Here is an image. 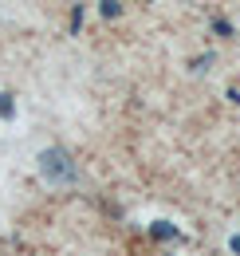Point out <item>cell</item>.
I'll return each instance as SVG.
<instances>
[{
    "mask_svg": "<svg viewBox=\"0 0 240 256\" xmlns=\"http://www.w3.org/2000/svg\"><path fill=\"white\" fill-rule=\"evenodd\" d=\"M209 64H212V56L205 52V56H197V60H193V71H209Z\"/></svg>",
    "mask_w": 240,
    "mask_h": 256,
    "instance_id": "cell-5",
    "label": "cell"
},
{
    "mask_svg": "<svg viewBox=\"0 0 240 256\" xmlns=\"http://www.w3.org/2000/svg\"><path fill=\"white\" fill-rule=\"evenodd\" d=\"M150 236H158V240H178L181 228H178V224H170V221H154L150 224Z\"/></svg>",
    "mask_w": 240,
    "mask_h": 256,
    "instance_id": "cell-2",
    "label": "cell"
},
{
    "mask_svg": "<svg viewBox=\"0 0 240 256\" xmlns=\"http://www.w3.org/2000/svg\"><path fill=\"white\" fill-rule=\"evenodd\" d=\"M228 248H232V252L240 256V232H236V236H232V240H228Z\"/></svg>",
    "mask_w": 240,
    "mask_h": 256,
    "instance_id": "cell-6",
    "label": "cell"
},
{
    "mask_svg": "<svg viewBox=\"0 0 240 256\" xmlns=\"http://www.w3.org/2000/svg\"><path fill=\"white\" fill-rule=\"evenodd\" d=\"M12 114H16V102L8 91H0V118H12Z\"/></svg>",
    "mask_w": 240,
    "mask_h": 256,
    "instance_id": "cell-3",
    "label": "cell"
},
{
    "mask_svg": "<svg viewBox=\"0 0 240 256\" xmlns=\"http://www.w3.org/2000/svg\"><path fill=\"white\" fill-rule=\"evenodd\" d=\"M228 98H232V102H236V106H240V91H236V87H232V91H228Z\"/></svg>",
    "mask_w": 240,
    "mask_h": 256,
    "instance_id": "cell-7",
    "label": "cell"
},
{
    "mask_svg": "<svg viewBox=\"0 0 240 256\" xmlns=\"http://www.w3.org/2000/svg\"><path fill=\"white\" fill-rule=\"evenodd\" d=\"M98 12H102L106 20H114V16H118V0H102V8H98Z\"/></svg>",
    "mask_w": 240,
    "mask_h": 256,
    "instance_id": "cell-4",
    "label": "cell"
},
{
    "mask_svg": "<svg viewBox=\"0 0 240 256\" xmlns=\"http://www.w3.org/2000/svg\"><path fill=\"white\" fill-rule=\"evenodd\" d=\"M40 178L48 182V186H75L79 182V166L75 158L63 150V146H48V150H40Z\"/></svg>",
    "mask_w": 240,
    "mask_h": 256,
    "instance_id": "cell-1",
    "label": "cell"
}]
</instances>
